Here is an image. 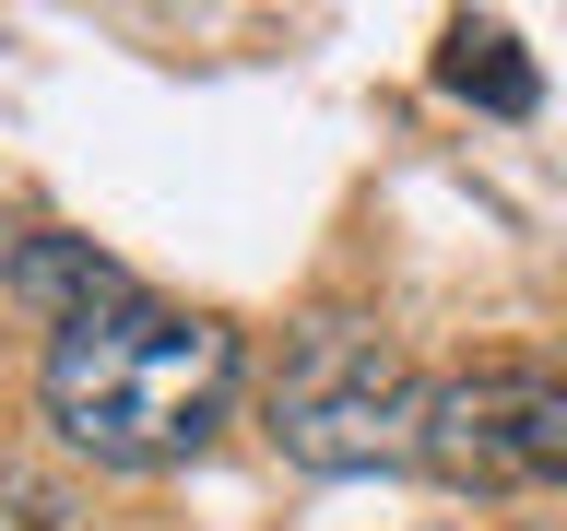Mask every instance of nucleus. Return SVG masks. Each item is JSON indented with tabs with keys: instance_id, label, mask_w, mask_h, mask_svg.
Listing matches in <instances>:
<instances>
[{
	"instance_id": "f257e3e1",
	"label": "nucleus",
	"mask_w": 567,
	"mask_h": 531,
	"mask_svg": "<svg viewBox=\"0 0 567 531\" xmlns=\"http://www.w3.org/2000/svg\"><path fill=\"white\" fill-rule=\"evenodd\" d=\"M35 402H48V425H60L83 460H106V472H166V460H189L213 425H225V402H237V331L202 319V308H154V295L95 308V319H71V331H48Z\"/></svg>"
},
{
	"instance_id": "f03ea898",
	"label": "nucleus",
	"mask_w": 567,
	"mask_h": 531,
	"mask_svg": "<svg viewBox=\"0 0 567 531\" xmlns=\"http://www.w3.org/2000/svg\"><path fill=\"white\" fill-rule=\"evenodd\" d=\"M425 437V378L402 366L390 331L367 319H308L272 366V449L296 472H390V460H414Z\"/></svg>"
},
{
	"instance_id": "7ed1b4c3",
	"label": "nucleus",
	"mask_w": 567,
	"mask_h": 531,
	"mask_svg": "<svg viewBox=\"0 0 567 531\" xmlns=\"http://www.w3.org/2000/svg\"><path fill=\"white\" fill-rule=\"evenodd\" d=\"M414 472H437L461 496H508V485L567 496V366H450V378H425Z\"/></svg>"
},
{
	"instance_id": "20e7f679",
	"label": "nucleus",
	"mask_w": 567,
	"mask_h": 531,
	"mask_svg": "<svg viewBox=\"0 0 567 531\" xmlns=\"http://www.w3.org/2000/svg\"><path fill=\"white\" fill-rule=\"evenodd\" d=\"M0 283H12L48 331H71V319H95V308H131L118 260H95L83 237H12V248H0Z\"/></svg>"
},
{
	"instance_id": "39448f33",
	"label": "nucleus",
	"mask_w": 567,
	"mask_h": 531,
	"mask_svg": "<svg viewBox=\"0 0 567 531\" xmlns=\"http://www.w3.org/2000/svg\"><path fill=\"white\" fill-rule=\"evenodd\" d=\"M437 83H450L461 106H496V118L532 106V60H520L508 24H450V35H437Z\"/></svg>"
}]
</instances>
